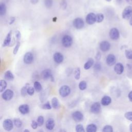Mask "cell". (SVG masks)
Instances as JSON below:
<instances>
[{
    "label": "cell",
    "instance_id": "6da1fadb",
    "mask_svg": "<svg viewBox=\"0 0 132 132\" xmlns=\"http://www.w3.org/2000/svg\"><path fill=\"white\" fill-rule=\"evenodd\" d=\"M122 16L124 20H128L132 16V6L126 7L122 11Z\"/></svg>",
    "mask_w": 132,
    "mask_h": 132
},
{
    "label": "cell",
    "instance_id": "7a4b0ae2",
    "mask_svg": "<svg viewBox=\"0 0 132 132\" xmlns=\"http://www.w3.org/2000/svg\"><path fill=\"white\" fill-rule=\"evenodd\" d=\"M73 43V39L69 35H65L62 39V44L64 47H70Z\"/></svg>",
    "mask_w": 132,
    "mask_h": 132
},
{
    "label": "cell",
    "instance_id": "3957f363",
    "mask_svg": "<svg viewBox=\"0 0 132 132\" xmlns=\"http://www.w3.org/2000/svg\"><path fill=\"white\" fill-rule=\"evenodd\" d=\"M59 94L62 97H66L69 95L71 92V89L68 86L64 85L60 87L59 90Z\"/></svg>",
    "mask_w": 132,
    "mask_h": 132
},
{
    "label": "cell",
    "instance_id": "277c9868",
    "mask_svg": "<svg viewBox=\"0 0 132 132\" xmlns=\"http://www.w3.org/2000/svg\"><path fill=\"white\" fill-rule=\"evenodd\" d=\"M109 37L113 40H117L120 37V32L117 28H112L109 31Z\"/></svg>",
    "mask_w": 132,
    "mask_h": 132
},
{
    "label": "cell",
    "instance_id": "5b68a950",
    "mask_svg": "<svg viewBox=\"0 0 132 132\" xmlns=\"http://www.w3.org/2000/svg\"><path fill=\"white\" fill-rule=\"evenodd\" d=\"M73 25L74 27L76 29H80L84 27L85 23L82 19L80 18H77L73 20Z\"/></svg>",
    "mask_w": 132,
    "mask_h": 132
},
{
    "label": "cell",
    "instance_id": "8992f818",
    "mask_svg": "<svg viewBox=\"0 0 132 132\" xmlns=\"http://www.w3.org/2000/svg\"><path fill=\"white\" fill-rule=\"evenodd\" d=\"M86 21L87 23L89 25L93 24L95 22H96V14L93 12L88 13L86 17Z\"/></svg>",
    "mask_w": 132,
    "mask_h": 132
},
{
    "label": "cell",
    "instance_id": "52a82bcc",
    "mask_svg": "<svg viewBox=\"0 0 132 132\" xmlns=\"http://www.w3.org/2000/svg\"><path fill=\"white\" fill-rule=\"evenodd\" d=\"M13 95L14 93L12 90L11 89H7L3 93L2 96L4 100L9 101L13 97Z\"/></svg>",
    "mask_w": 132,
    "mask_h": 132
},
{
    "label": "cell",
    "instance_id": "ba28073f",
    "mask_svg": "<svg viewBox=\"0 0 132 132\" xmlns=\"http://www.w3.org/2000/svg\"><path fill=\"white\" fill-rule=\"evenodd\" d=\"M3 126L5 130L7 131H10L13 129V124L12 121L10 119H7L4 121Z\"/></svg>",
    "mask_w": 132,
    "mask_h": 132
},
{
    "label": "cell",
    "instance_id": "9c48e42d",
    "mask_svg": "<svg viewBox=\"0 0 132 132\" xmlns=\"http://www.w3.org/2000/svg\"><path fill=\"white\" fill-rule=\"evenodd\" d=\"M41 76L44 79H51L52 81H54L52 71L50 69H45L41 73Z\"/></svg>",
    "mask_w": 132,
    "mask_h": 132
},
{
    "label": "cell",
    "instance_id": "30bf717a",
    "mask_svg": "<svg viewBox=\"0 0 132 132\" xmlns=\"http://www.w3.org/2000/svg\"><path fill=\"white\" fill-rule=\"evenodd\" d=\"M101 110V106L99 102L94 103L90 107V111L94 114L98 113Z\"/></svg>",
    "mask_w": 132,
    "mask_h": 132
},
{
    "label": "cell",
    "instance_id": "8fae6325",
    "mask_svg": "<svg viewBox=\"0 0 132 132\" xmlns=\"http://www.w3.org/2000/svg\"><path fill=\"white\" fill-rule=\"evenodd\" d=\"M34 57L31 52H27L24 55L23 61L26 64H30L32 62Z\"/></svg>",
    "mask_w": 132,
    "mask_h": 132
},
{
    "label": "cell",
    "instance_id": "7c38bea8",
    "mask_svg": "<svg viewBox=\"0 0 132 132\" xmlns=\"http://www.w3.org/2000/svg\"><path fill=\"white\" fill-rule=\"evenodd\" d=\"M72 117L73 119L76 122H80L84 119V116L82 113L79 111H76L72 113Z\"/></svg>",
    "mask_w": 132,
    "mask_h": 132
},
{
    "label": "cell",
    "instance_id": "4fadbf2b",
    "mask_svg": "<svg viewBox=\"0 0 132 132\" xmlns=\"http://www.w3.org/2000/svg\"><path fill=\"white\" fill-rule=\"evenodd\" d=\"M106 63L109 66H112L116 62V58L113 54H109L106 59Z\"/></svg>",
    "mask_w": 132,
    "mask_h": 132
},
{
    "label": "cell",
    "instance_id": "5bb4252c",
    "mask_svg": "<svg viewBox=\"0 0 132 132\" xmlns=\"http://www.w3.org/2000/svg\"><path fill=\"white\" fill-rule=\"evenodd\" d=\"M100 48L103 52H106L110 48V44L107 41H103L100 44Z\"/></svg>",
    "mask_w": 132,
    "mask_h": 132
},
{
    "label": "cell",
    "instance_id": "9a60e30c",
    "mask_svg": "<svg viewBox=\"0 0 132 132\" xmlns=\"http://www.w3.org/2000/svg\"><path fill=\"white\" fill-rule=\"evenodd\" d=\"M53 59L55 62L57 63H60L63 60V56L61 53L56 52L53 55Z\"/></svg>",
    "mask_w": 132,
    "mask_h": 132
},
{
    "label": "cell",
    "instance_id": "2e32d148",
    "mask_svg": "<svg viewBox=\"0 0 132 132\" xmlns=\"http://www.w3.org/2000/svg\"><path fill=\"white\" fill-rule=\"evenodd\" d=\"M124 70L123 65L121 63H117L114 67V72L118 75H121L123 73Z\"/></svg>",
    "mask_w": 132,
    "mask_h": 132
},
{
    "label": "cell",
    "instance_id": "e0dca14e",
    "mask_svg": "<svg viewBox=\"0 0 132 132\" xmlns=\"http://www.w3.org/2000/svg\"><path fill=\"white\" fill-rule=\"evenodd\" d=\"M11 35H12V31H10L7 34L4 42L2 44L3 47H5L7 46H9L11 42Z\"/></svg>",
    "mask_w": 132,
    "mask_h": 132
},
{
    "label": "cell",
    "instance_id": "ac0fdd59",
    "mask_svg": "<svg viewBox=\"0 0 132 132\" xmlns=\"http://www.w3.org/2000/svg\"><path fill=\"white\" fill-rule=\"evenodd\" d=\"M19 111L23 114H26L29 112V107L27 104H23L19 107Z\"/></svg>",
    "mask_w": 132,
    "mask_h": 132
},
{
    "label": "cell",
    "instance_id": "d6986e66",
    "mask_svg": "<svg viewBox=\"0 0 132 132\" xmlns=\"http://www.w3.org/2000/svg\"><path fill=\"white\" fill-rule=\"evenodd\" d=\"M55 126V121L52 118L48 119L45 123V127L48 130H52Z\"/></svg>",
    "mask_w": 132,
    "mask_h": 132
},
{
    "label": "cell",
    "instance_id": "ffe728a7",
    "mask_svg": "<svg viewBox=\"0 0 132 132\" xmlns=\"http://www.w3.org/2000/svg\"><path fill=\"white\" fill-rule=\"evenodd\" d=\"M111 102V98L109 96H104L101 100V103L103 106H108Z\"/></svg>",
    "mask_w": 132,
    "mask_h": 132
},
{
    "label": "cell",
    "instance_id": "44dd1931",
    "mask_svg": "<svg viewBox=\"0 0 132 132\" xmlns=\"http://www.w3.org/2000/svg\"><path fill=\"white\" fill-rule=\"evenodd\" d=\"M4 77L5 78L9 81H12L14 79V76L12 73L10 71H7L4 74Z\"/></svg>",
    "mask_w": 132,
    "mask_h": 132
},
{
    "label": "cell",
    "instance_id": "7402d4cb",
    "mask_svg": "<svg viewBox=\"0 0 132 132\" xmlns=\"http://www.w3.org/2000/svg\"><path fill=\"white\" fill-rule=\"evenodd\" d=\"M52 106L55 109H58L60 106V104L58 98L56 97L52 99Z\"/></svg>",
    "mask_w": 132,
    "mask_h": 132
},
{
    "label": "cell",
    "instance_id": "603a6c76",
    "mask_svg": "<svg viewBox=\"0 0 132 132\" xmlns=\"http://www.w3.org/2000/svg\"><path fill=\"white\" fill-rule=\"evenodd\" d=\"M93 63H94V60L92 58H90L85 63L84 68L85 70H88L93 65Z\"/></svg>",
    "mask_w": 132,
    "mask_h": 132
},
{
    "label": "cell",
    "instance_id": "cb8c5ba5",
    "mask_svg": "<svg viewBox=\"0 0 132 132\" xmlns=\"http://www.w3.org/2000/svg\"><path fill=\"white\" fill-rule=\"evenodd\" d=\"M97 130V127L95 124H90L87 125L86 130L87 132H95Z\"/></svg>",
    "mask_w": 132,
    "mask_h": 132
},
{
    "label": "cell",
    "instance_id": "d4e9b609",
    "mask_svg": "<svg viewBox=\"0 0 132 132\" xmlns=\"http://www.w3.org/2000/svg\"><path fill=\"white\" fill-rule=\"evenodd\" d=\"M6 6L5 3H1L0 5V14L1 15H4L6 12Z\"/></svg>",
    "mask_w": 132,
    "mask_h": 132
},
{
    "label": "cell",
    "instance_id": "484cf974",
    "mask_svg": "<svg viewBox=\"0 0 132 132\" xmlns=\"http://www.w3.org/2000/svg\"><path fill=\"white\" fill-rule=\"evenodd\" d=\"M29 86V84H26L24 86H23L22 87V88L21 89V94L22 96H25L26 95V94H27V89Z\"/></svg>",
    "mask_w": 132,
    "mask_h": 132
},
{
    "label": "cell",
    "instance_id": "4316f807",
    "mask_svg": "<svg viewBox=\"0 0 132 132\" xmlns=\"http://www.w3.org/2000/svg\"><path fill=\"white\" fill-rule=\"evenodd\" d=\"M34 88H35V90L37 92H40V91H41V90H42V86H41V84L39 81H36L34 82Z\"/></svg>",
    "mask_w": 132,
    "mask_h": 132
},
{
    "label": "cell",
    "instance_id": "83f0119b",
    "mask_svg": "<svg viewBox=\"0 0 132 132\" xmlns=\"http://www.w3.org/2000/svg\"><path fill=\"white\" fill-rule=\"evenodd\" d=\"M13 122H14V125L16 127H21L22 125V122L21 121V120L19 119V118H15L13 120Z\"/></svg>",
    "mask_w": 132,
    "mask_h": 132
},
{
    "label": "cell",
    "instance_id": "f1b7e54d",
    "mask_svg": "<svg viewBox=\"0 0 132 132\" xmlns=\"http://www.w3.org/2000/svg\"><path fill=\"white\" fill-rule=\"evenodd\" d=\"M0 91L3 92L7 87V82L5 80H0Z\"/></svg>",
    "mask_w": 132,
    "mask_h": 132
},
{
    "label": "cell",
    "instance_id": "f546056e",
    "mask_svg": "<svg viewBox=\"0 0 132 132\" xmlns=\"http://www.w3.org/2000/svg\"><path fill=\"white\" fill-rule=\"evenodd\" d=\"M80 76V69L79 68H77L74 71V77L76 80H78Z\"/></svg>",
    "mask_w": 132,
    "mask_h": 132
},
{
    "label": "cell",
    "instance_id": "4dcf8cb0",
    "mask_svg": "<svg viewBox=\"0 0 132 132\" xmlns=\"http://www.w3.org/2000/svg\"><path fill=\"white\" fill-rule=\"evenodd\" d=\"M78 87L80 90H84L87 88V82L85 80H82L79 82Z\"/></svg>",
    "mask_w": 132,
    "mask_h": 132
},
{
    "label": "cell",
    "instance_id": "1f68e13d",
    "mask_svg": "<svg viewBox=\"0 0 132 132\" xmlns=\"http://www.w3.org/2000/svg\"><path fill=\"white\" fill-rule=\"evenodd\" d=\"M96 22L97 23L102 22L104 19V16L103 14L102 13H97L96 15Z\"/></svg>",
    "mask_w": 132,
    "mask_h": 132
},
{
    "label": "cell",
    "instance_id": "d6a6232c",
    "mask_svg": "<svg viewBox=\"0 0 132 132\" xmlns=\"http://www.w3.org/2000/svg\"><path fill=\"white\" fill-rule=\"evenodd\" d=\"M103 131L104 132H112L113 131V128L111 125H105L103 129H102Z\"/></svg>",
    "mask_w": 132,
    "mask_h": 132
},
{
    "label": "cell",
    "instance_id": "836d02e7",
    "mask_svg": "<svg viewBox=\"0 0 132 132\" xmlns=\"http://www.w3.org/2000/svg\"><path fill=\"white\" fill-rule=\"evenodd\" d=\"M125 57L128 59H132V50H126L125 51Z\"/></svg>",
    "mask_w": 132,
    "mask_h": 132
},
{
    "label": "cell",
    "instance_id": "e575fe53",
    "mask_svg": "<svg viewBox=\"0 0 132 132\" xmlns=\"http://www.w3.org/2000/svg\"><path fill=\"white\" fill-rule=\"evenodd\" d=\"M44 3L45 6L47 8H50L53 5V0H44Z\"/></svg>",
    "mask_w": 132,
    "mask_h": 132
},
{
    "label": "cell",
    "instance_id": "d590c367",
    "mask_svg": "<svg viewBox=\"0 0 132 132\" xmlns=\"http://www.w3.org/2000/svg\"><path fill=\"white\" fill-rule=\"evenodd\" d=\"M20 45H21L20 41H16V44H15V47L14 48V50H13V54L15 55L18 53V52L19 51V49L20 48Z\"/></svg>",
    "mask_w": 132,
    "mask_h": 132
},
{
    "label": "cell",
    "instance_id": "8d00e7d4",
    "mask_svg": "<svg viewBox=\"0 0 132 132\" xmlns=\"http://www.w3.org/2000/svg\"><path fill=\"white\" fill-rule=\"evenodd\" d=\"M41 108L43 109H46V110H49L52 108V106L50 103L49 102H47L44 104H43L41 106Z\"/></svg>",
    "mask_w": 132,
    "mask_h": 132
},
{
    "label": "cell",
    "instance_id": "74e56055",
    "mask_svg": "<svg viewBox=\"0 0 132 132\" xmlns=\"http://www.w3.org/2000/svg\"><path fill=\"white\" fill-rule=\"evenodd\" d=\"M124 117L128 120L132 122V111L126 112L124 114Z\"/></svg>",
    "mask_w": 132,
    "mask_h": 132
},
{
    "label": "cell",
    "instance_id": "f35d334b",
    "mask_svg": "<svg viewBox=\"0 0 132 132\" xmlns=\"http://www.w3.org/2000/svg\"><path fill=\"white\" fill-rule=\"evenodd\" d=\"M76 131L77 132H85V129L84 128V127L81 124H78L75 127Z\"/></svg>",
    "mask_w": 132,
    "mask_h": 132
},
{
    "label": "cell",
    "instance_id": "ab89813d",
    "mask_svg": "<svg viewBox=\"0 0 132 132\" xmlns=\"http://www.w3.org/2000/svg\"><path fill=\"white\" fill-rule=\"evenodd\" d=\"M35 88L33 87L29 86L27 89V94L29 95H32L35 92Z\"/></svg>",
    "mask_w": 132,
    "mask_h": 132
},
{
    "label": "cell",
    "instance_id": "60d3db41",
    "mask_svg": "<svg viewBox=\"0 0 132 132\" xmlns=\"http://www.w3.org/2000/svg\"><path fill=\"white\" fill-rule=\"evenodd\" d=\"M37 122L38 123V125L39 126H41L43 123H44V118L43 116H40L39 117H38V119H37Z\"/></svg>",
    "mask_w": 132,
    "mask_h": 132
},
{
    "label": "cell",
    "instance_id": "b9f144b4",
    "mask_svg": "<svg viewBox=\"0 0 132 132\" xmlns=\"http://www.w3.org/2000/svg\"><path fill=\"white\" fill-rule=\"evenodd\" d=\"M101 68H102L101 64L100 63H98V62L95 63V64L94 65V67H93L94 70L95 71H98L101 70Z\"/></svg>",
    "mask_w": 132,
    "mask_h": 132
},
{
    "label": "cell",
    "instance_id": "7bdbcfd3",
    "mask_svg": "<svg viewBox=\"0 0 132 132\" xmlns=\"http://www.w3.org/2000/svg\"><path fill=\"white\" fill-rule=\"evenodd\" d=\"M15 38H16V41H20L21 38V34L20 31L16 30L15 32Z\"/></svg>",
    "mask_w": 132,
    "mask_h": 132
},
{
    "label": "cell",
    "instance_id": "ee69618b",
    "mask_svg": "<svg viewBox=\"0 0 132 132\" xmlns=\"http://www.w3.org/2000/svg\"><path fill=\"white\" fill-rule=\"evenodd\" d=\"M38 126H39V125H38V123L37 122H36V121H32L31 122V127H32L33 129H36V128H37Z\"/></svg>",
    "mask_w": 132,
    "mask_h": 132
},
{
    "label": "cell",
    "instance_id": "f6af8a7d",
    "mask_svg": "<svg viewBox=\"0 0 132 132\" xmlns=\"http://www.w3.org/2000/svg\"><path fill=\"white\" fill-rule=\"evenodd\" d=\"M95 58V59H96L97 60H99L101 59V53L99 52H98L97 53V54H96Z\"/></svg>",
    "mask_w": 132,
    "mask_h": 132
},
{
    "label": "cell",
    "instance_id": "bcb514c9",
    "mask_svg": "<svg viewBox=\"0 0 132 132\" xmlns=\"http://www.w3.org/2000/svg\"><path fill=\"white\" fill-rule=\"evenodd\" d=\"M128 97L129 100L132 102V90L131 91H130L128 94Z\"/></svg>",
    "mask_w": 132,
    "mask_h": 132
},
{
    "label": "cell",
    "instance_id": "7dc6e473",
    "mask_svg": "<svg viewBox=\"0 0 132 132\" xmlns=\"http://www.w3.org/2000/svg\"><path fill=\"white\" fill-rule=\"evenodd\" d=\"M15 20V19L14 17H11L10 19V20H9V24L10 25L13 24V23H14Z\"/></svg>",
    "mask_w": 132,
    "mask_h": 132
},
{
    "label": "cell",
    "instance_id": "c3c4849f",
    "mask_svg": "<svg viewBox=\"0 0 132 132\" xmlns=\"http://www.w3.org/2000/svg\"><path fill=\"white\" fill-rule=\"evenodd\" d=\"M39 2V0H30V2L32 4H36L38 3Z\"/></svg>",
    "mask_w": 132,
    "mask_h": 132
},
{
    "label": "cell",
    "instance_id": "681fc988",
    "mask_svg": "<svg viewBox=\"0 0 132 132\" xmlns=\"http://www.w3.org/2000/svg\"><path fill=\"white\" fill-rule=\"evenodd\" d=\"M126 2L129 5H132V0H125Z\"/></svg>",
    "mask_w": 132,
    "mask_h": 132
},
{
    "label": "cell",
    "instance_id": "f907efd6",
    "mask_svg": "<svg viewBox=\"0 0 132 132\" xmlns=\"http://www.w3.org/2000/svg\"><path fill=\"white\" fill-rule=\"evenodd\" d=\"M129 25H130V26H132V16L129 19Z\"/></svg>",
    "mask_w": 132,
    "mask_h": 132
},
{
    "label": "cell",
    "instance_id": "816d5d0a",
    "mask_svg": "<svg viewBox=\"0 0 132 132\" xmlns=\"http://www.w3.org/2000/svg\"><path fill=\"white\" fill-rule=\"evenodd\" d=\"M129 127V130H130V131L132 132V123L130 124Z\"/></svg>",
    "mask_w": 132,
    "mask_h": 132
},
{
    "label": "cell",
    "instance_id": "f5cc1de1",
    "mask_svg": "<svg viewBox=\"0 0 132 132\" xmlns=\"http://www.w3.org/2000/svg\"><path fill=\"white\" fill-rule=\"evenodd\" d=\"M56 19H57V18H53V21H54V22H55L56 21Z\"/></svg>",
    "mask_w": 132,
    "mask_h": 132
},
{
    "label": "cell",
    "instance_id": "db71d44e",
    "mask_svg": "<svg viewBox=\"0 0 132 132\" xmlns=\"http://www.w3.org/2000/svg\"><path fill=\"white\" fill-rule=\"evenodd\" d=\"M24 131H28V132H29V130H28V129H25V130H24Z\"/></svg>",
    "mask_w": 132,
    "mask_h": 132
},
{
    "label": "cell",
    "instance_id": "11a10c76",
    "mask_svg": "<svg viewBox=\"0 0 132 132\" xmlns=\"http://www.w3.org/2000/svg\"><path fill=\"white\" fill-rule=\"evenodd\" d=\"M111 0H106V1H107V2H110Z\"/></svg>",
    "mask_w": 132,
    "mask_h": 132
}]
</instances>
